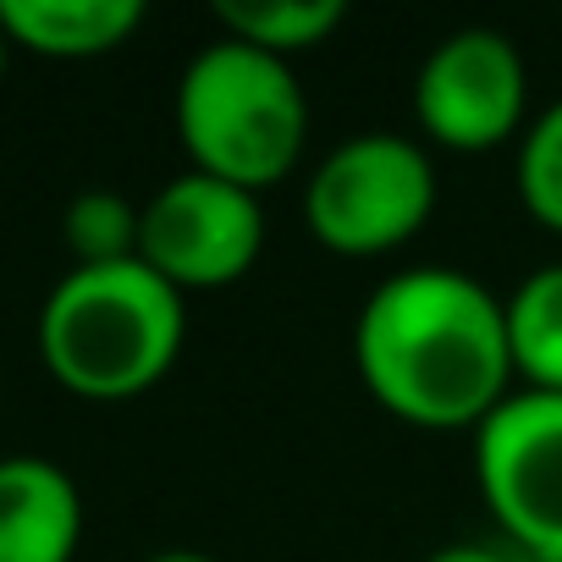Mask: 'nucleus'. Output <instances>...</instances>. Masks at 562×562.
Returning <instances> with one entry per match:
<instances>
[{"instance_id":"obj_1","label":"nucleus","mask_w":562,"mask_h":562,"mask_svg":"<svg viewBox=\"0 0 562 562\" xmlns=\"http://www.w3.org/2000/svg\"><path fill=\"white\" fill-rule=\"evenodd\" d=\"M353 364L364 392L414 430H480L518 392L502 299L452 265L381 281L353 326Z\"/></svg>"},{"instance_id":"obj_2","label":"nucleus","mask_w":562,"mask_h":562,"mask_svg":"<svg viewBox=\"0 0 562 562\" xmlns=\"http://www.w3.org/2000/svg\"><path fill=\"white\" fill-rule=\"evenodd\" d=\"M40 359L83 403H127L160 386L188 337V304L144 259L72 265L40 304Z\"/></svg>"},{"instance_id":"obj_3","label":"nucleus","mask_w":562,"mask_h":562,"mask_svg":"<svg viewBox=\"0 0 562 562\" xmlns=\"http://www.w3.org/2000/svg\"><path fill=\"white\" fill-rule=\"evenodd\" d=\"M171 116L193 171L248 193L288 182L310 144V100L293 61H276L226 34L182 67Z\"/></svg>"},{"instance_id":"obj_4","label":"nucleus","mask_w":562,"mask_h":562,"mask_svg":"<svg viewBox=\"0 0 562 562\" xmlns=\"http://www.w3.org/2000/svg\"><path fill=\"white\" fill-rule=\"evenodd\" d=\"M436 215V166L403 133H359L337 144L304 188L310 232L348 259L403 248Z\"/></svg>"},{"instance_id":"obj_5","label":"nucleus","mask_w":562,"mask_h":562,"mask_svg":"<svg viewBox=\"0 0 562 562\" xmlns=\"http://www.w3.org/2000/svg\"><path fill=\"white\" fill-rule=\"evenodd\" d=\"M474 480L507 551L562 562V392H513L474 430Z\"/></svg>"},{"instance_id":"obj_6","label":"nucleus","mask_w":562,"mask_h":562,"mask_svg":"<svg viewBox=\"0 0 562 562\" xmlns=\"http://www.w3.org/2000/svg\"><path fill=\"white\" fill-rule=\"evenodd\" d=\"M265 248V210L259 193L232 188L204 171H182L144 204L138 259L166 276L177 293L232 288L259 265Z\"/></svg>"},{"instance_id":"obj_7","label":"nucleus","mask_w":562,"mask_h":562,"mask_svg":"<svg viewBox=\"0 0 562 562\" xmlns=\"http://www.w3.org/2000/svg\"><path fill=\"white\" fill-rule=\"evenodd\" d=\"M529 67L496 29L447 34L414 72V122L436 149L480 155L524 138Z\"/></svg>"},{"instance_id":"obj_8","label":"nucleus","mask_w":562,"mask_h":562,"mask_svg":"<svg viewBox=\"0 0 562 562\" xmlns=\"http://www.w3.org/2000/svg\"><path fill=\"white\" fill-rule=\"evenodd\" d=\"M83 546V491L40 452L0 458V562H72Z\"/></svg>"},{"instance_id":"obj_9","label":"nucleus","mask_w":562,"mask_h":562,"mask_svg":"<svg viewBox=\"0 0 562 562\" xmlns=\"http://www.w3.org/2000/svg\"><path fill=\"white\" fill-rule=\"evenodd\" d=\"M0 29L29 56L94 61L144 29V0H0Z\"/></svg>"},{"instance_id":"obj_10","label":"nucleus","mask_w":562,"mask_h":562,"mask_svg":"<svg viewBox=\"0 0 562 562\" xmlns=\"http://www.w3.org/2000/svg\"><path fill=\"white\" fill-rule=\"evenodd\" d=\"M507 353L524 392H562V265L529 270L502 299Z\"/></svg>"},{"instance_id":"obj_11","label":"nucleus","mask_w":562,"mask_h":562,"mask_svg":"<svg viewBox=\"0 0 562 562\" xmlns=\"http://www.w3.org/2000/svg\"><path fill=\"white\" fill-rule=\"evenodd\" d=\"M215 23L237 45L293 61L321 50L348 23V0H215Z\"/></svg>"},{"instance_id":"obj_12","label":"nucleus","mask_w":562,"mask_h":562,"mask_svg":"<svg viewBox=\"0 0 562 562\" xmlns=\"http://www.w3.org/2000/svg\"><path fill=\"white\" fill-rule=\"evenodd\" d=\"M138 232H144V204L111 193V188H89L67 204L61 215V243L72 254V265H122L138 259Z\"/></svg>"},{"instance_id":"obj_13","label":"nucleus","mask_w":562,"mask_h":562,"mask_svg":"<svg viewBox=\"0 0 562 562\" xmlns=\"http://www.w3.org/2000/svg\"><path fill=\"white\" fill-rule=\"evenodd\" d=\"M518 199L524 210L562 237V100L546 105L518 138Z\"/></svg>"},{"instance_id":"obj_14","label":"nucleus","mask_w":562,"mask_h":562,"mask_svg":"<svg viewBox=\"0 0 562 562\" xmlns=\"http://www.w3.org/2000/svg\"><path fill=\"white\" fill-rule=\"evenodd\" d=\"M425 562H518L513 551H496V546H480V540H452L441 551H430Z\"/></svg>"},{"instance_id":"obj_15","label":"nucleus","mask_w":562,"mask_h":562,"mask_svg":"<svg viewBox=\"0 0 562 562\" xmlns=\"http://www.w3.org/2000/svg\"><path fill=\"white\" fill-rule=\"evenodd\" d=\"M144 562H215L204 551H160V557H144Z\"/></svg>"},{"instance_id":"obj_16","label":"nucleus","mask_w":562,"mask_h":562,"mask_svg":"<svg viewBox=\"0 0 562 562\" xmlns=\"http://www.w3.org/2000/svg\"><path fill=\"white\" fill-rule=\"evenodd\" d=\"M12 50H18V45L7 40V29H0V83H7V67H12Z\"/></svg>"},{"instance_id":"obj_17","label":"nucleus","mask_w":562,"mask_h":562,"mask_svg":"<svg viewBox=\"0 0 562 562\" xmlns=\"http://www.w3.org/2000/svg\"><path fill=\"white\" fill-rule=\"evenodd\" d=\"M0 397H7V375H0Z\"/></svg>"}]
</instances>
